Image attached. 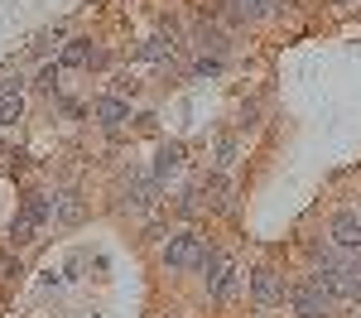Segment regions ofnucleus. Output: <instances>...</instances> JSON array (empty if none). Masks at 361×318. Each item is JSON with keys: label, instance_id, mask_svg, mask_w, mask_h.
Segmentation results:
<instances>
[{"label": "nucleus", "instance_id": "obj_12", "mask_svg": "<svg viewBox=\"0 0 361 318\" xmlns=\"http://www.w3.org/2000/svg\"><path fill=\"white\" fill-rule=\"evenodd\" d=\"M92 58H97L92 39H73V44L63 49V68H92Z\"/></svg>", "mask_w": 361, "mask_h": 318}, {"label": "nucleus", "instance_id": "obj_15", "mask_svg": "<svg viewBox=\"0 0 361 318\" xmlns=\"http://www.w3.org/2000/svg\"><path fill=\"white\" fill-rule=\"evenodd\" d=\"M236 126H241V130H255V126H260V106H255V102H246V106L236 111Z\"/></svg>", "mask_w": 361, "mask_h": 318}, {"label": "nucleus", "instance_id": "obj_2", "mask_svg": "<svg viewBox=\"0 0 361 318\" xmlns=\"http://www.w3.org/2000/svg\"><path fill=\"white\" fill-rule=\"evenodd\" d=\"M202 256H207V246H202V236H193V231H178V236H169L164 241V270H197L202 265Z\"/></svg>", "mask_w": 361, "mask_h": 318}, {"label": "nucleus", "instance_id": "obj_1", "mask_svg": "<svg viewBox=\"0 0 361 318\" xmlns=\"http://www.w3.org/2000/svg\"><path fill=\"white\" fill-rule=\"evenodd\" d=\"M54 202H58V198H49V193H25V202H20V217H15V227H10V241H15V246L34 241V231L54 217Z\"/></svg>", "mask_w": 361, "mask_h": 318}, {"label": "nucleus", "instance_id": "obj_17", "mask_svg": "<svg viewBox=\"0 0 361 318\" xmlns=\"http://www.w3.org/2000/svg\"><path fill=\"white\" fill-rule=\"evenodd\" d=\"M54 44H58V29H54V34H39L29 54H34V58H44V54H49V49H54Z\"/></svg>", "mask_w": 361, "mask_h": 318}, {"label": "nucleus", "instance_id": "obj_10", "mask_svg": "<svg viewBox=\"0 0 361 318\" xmlns=\"http://www.w3.org/2000/svg\"><path fill=\"white\" fill-rule=\"evenodd\" d=\"M193 49L202 58L212 54V58H222V49H226V39H222V29H212V25H197L193 29Z\"/></svg>", "mask_w": 361, "mask_h": 318}, {"label": "nucleus", "instance_id": "obj_19", "mask_svg": "<svg viewBox=\"0 0 361 318\" xmlns=\"http://www.w3.org/2000/svg\"><path fill=\"white\" fill-rule=\"evenodd\" d=\"M39 87L54 92V87H58V68H44V73H39Z\"/></svg>", "mask_w": 361, "mask_h": 318}, {"label": "nucleus", "instance_id": "obj_13", "mask_svg": "<svg viewBox=\"0 0 361 318\" xmlns=\"http://www.w3.org/2000/svg\"><path fill=\"white\" fill-rule=\"evenodd\" d=\"M169 54H173V34H154V39H145V49H140L145 63H164Z\"/></svg>", "mask_w": 361, "mask_h": 318}, {"label": "nucleus", "instance_id": "obj_16", "mask_svg": "<svg viewBox=\"0 0 361 318\" xmlns=\"http://www.w3.org/2000/svg\"><path fill=\"white\" fill-rule=\"evenodd\" d=\"M260 10H265L260 0H231V15H236V20H255Z\"/></svg>", "mask_w": 361, "mask_h": 318}, {"label": "nucleus", "instance_id": "obj_11", "mask_svg": "<svg viewBox=\"0 0 361 318\" xmlns=\"http://www.w3.org/2000/svg\"><path fill=\"white\" fill-rule=\"evenodd\" d=\"M154 198H159V178H135V183L126 188V202H130V207H149Z\"/></svg>", "mask_w": 361, "mask_h": 318}, {"label": "nucleus", "instance_id": "obj_14", "mask_svg": "<svg viewBox=\"0 0 361 318\" xmlns=\"http://www.w3.org/2000/svg\"><path fill=\"white\" fill-rule=\"evenodd\" d=\"M197 198H202V193H197V188H188L183 198L173 202V212H178V217H197V207H202V202H197Z\"/></svg>", "mask_w": 361, "mask_h": 318}, {"label": "nucleus", "instance_id": "obj_8", "mask_svg": "<svg viewBox=\"0 0 361 318\" xmlns=\"http://www.w3.org/2000/svg\"><path fill=\"white\" fill-rule=\"evenodd\" d=\"M82 217H87V202L78 198V193H63V198L54 202V222L58 227H78Z\"/></svg>", "mask_w": 361, "mask_h": 318}, {"label": "nucleus", "instance_id": "obj_7", "mask_svg": "<svg viewBox=\"0 0 361 318\" xmlns=\"http://www.w3.org/2000/svg\"><path fill=\"white\" fill-rule=\"evenodd\" d=\"M178 164H183V140H164L159 154H154V178L164 183L169 173H178Z\"/></svg>", "mask_w": 361, "mask_h": 318}, {"label": "nucleus", "instance_id": "obj_20", "mask_svg": "<svg viewBox=\"0 0 361 318\" xmlns=\"http://www.w3.org/2000/svg\"><path fill=\"white\" fill-rule=\"evenodd\" d=\"M337 5H352V0H337Z\"/></svg>", "mask_w": 361, "mask_h": 318}, {"label": "nucleus", "instance_id": "obj_5", "mask_svg": "<svg viewBox=\"0 0 361 318\" xmlns=\"http://www.w3.org/2000/svg\"><path fill=\"white\" fill-rule=\"evenodd\" d=\"M328 241L342 246V251H361V212H357V207L333 212V222H328Z\"/></svg>", "mask_w": 361, "mask_h": 318}, {"label": "nucleus", "instance_id": "obj_6", "mask_svg": "<svg viewBox=\"0 0 361 318\" xmlns=\"http://www.w3.org/2000/svg\"><path fill=\"white\" fill-rule=\"evenodd\" d=\"M92 121L106 126V130H116L121 121H130V106H126L121 97H97V102H92Z\"/></svg>", "mask_w": 361, "mask_h": 318}, {"label": "nucleus", "instance_id": "obj_4", "mask_svg": "<svg viewBox=\"0 0 361 318\" xmlns=\"http://www.w3.org/2000/svg\"><path fill=\"white\" fill-rule=\"evenodd\" d=\"M284 294H289V285H284V275H279L275 265H255V270H250V299H255L260 309L284 304Z\"/></svg>", "mask_w": 361, "mask_h": 318}, {"label": "nucleus", "instance_id": "obj_3", "mask_svg": "<svg viewBox=\"0 0 361 318\" xmlns=\"http://www.w3.org/2000/svg\"><path fill=\"white\" fill-rule=\"evenodd\" d=\"M289 299H294V314H299V318H328V314H333V294L318 285L313 275H308L304 285L289 289Z\"/></svg>", "mask_w": 361, "mask_h": 318}, {"label": "nucleus", "instance_id": "obj_18", "mask_svg": "<svg viewBox=\"0 0 361 318\" xmlns=\"http://www.w3.org/2000/svg\"><path fill=\"white\" fill-rule=\"evenodd\" d=\"M231 159H236V140H231V135H226V140L217 145V164H222V169H226V164H231Z\"/></svg>", "mask_w": 361, "mask_h": 318}, {"label": "nucleus", "instance_id": "obj_9", "mask_svg": "<svg viewBox=\"0 0 361 318\" xmlns=\"http://www.w3.org/2000/svg\"><path fill=\"white\" fill-rule=\"evenodd\" d=\"M25 116V97H20V82H5L0 87V126H15Z\"/></svg>", "mask_w": 361, "mask_h": 318}]
</instances>
